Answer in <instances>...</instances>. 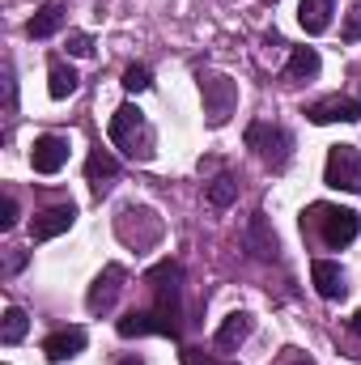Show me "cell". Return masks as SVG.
I'll return each instance as SVG.
<instances>
[{
  "mask_svg": "<svg viewBox=\"0 0 361 365\" xmlns=\"http://www.w3.org/2000/svg\"><path fill=\"white\" fill-rule=\"evenodd\" d=\"M123 280H128V272H123L119 264H106L102 272L93 276L90 293H86L90 314H111V310H115V302H119V293H123Z\"/></svg>",
  "mask_w": 361,
  "mask_h": 365,
  "instance_id": "8",
  "label": "cell"
},
{
  "mask_svg": "<svg viewBox=\"0 0 361 365\" xmlns=\"http://www.w3.org/2000/svg\"><path fill=\"white\" fill-rule=\"evenodd\" d=\"M73 221H77V208H73V204H56V208H47V212H39V217L30 221V238H34V242L60 238V234L73 230Z\"/></svg>",
  "mask_w": 361,
  "mask_h": 365,
  "instance_id": "11",
  "label": "cell"
},
{
  "mask_svg": "<svg viewBox=\"0 0 361 365\" xmlns=\"http://www.w3.org/2000/svg\"><path fill=\"white\" fill-rule=\"evenodd\" d=\"M323 182L332 191H361V149L357 145H332L327 149Z\"/></svg>",
  "mask_w": 361,
  "mask_h": 365,
  "instance_id": "6",
  "label": "cell"
},
{
  "mask_svg": "<svg viewBox=\"0 0 361 365\" xmlns=\"http://www.w3.org/2000/svg\"><path fill=\"white\" fill-rule=\"evenodd\" d=\"M149 86H153V73H149L145 64H132V68L123 73V90L128 93H145Z\"/></svg>",
  "mask_w": 361,
  "mask_h": 365,
  "instance_id": "23",
  "label": "cell"
},
{
  "mask_svg": "<svg viewBox=\"0 0 361 365\" xmlns=\"http://www.w3.org/2000/svg\"><path fill=\"white\" fill-rule=\"evenodd\" d=\"M302 230L315 234L327 251H340V247H349L361 234V212L340 208V204H310L302 212Z\"/></svg>",
  "mask_w": 361,
  "mask_h": 365,
  "instance_id": "2",
  "label": "cell"
},
{
  "mask_svg": "<svg viewBox=\"0 0 361 365\" xmlns=\"http://www.w3.org/2000/svg\"><path fill=\"white\" fill-rule=\"evenodd\" d=\"M43 353H47V361H73V357H81L86 353V331L81 327H60V331H51L47 340H43Z\"/></svg>",
  "mask_w": 361,
  "mask_h": 365,
  "instance_id": "13",
  "label": "cell"
},
{
  "mask_svg": "<svg viewBox=\"0 0 361 365\" xmlns=\"http://www.w3.org/2000/svg\"><path fill=\"white\" fill-rule=\"evenodd\" d=\"M21 268H26V251H13V255H9V264H4V276L21 272Z\"/></svg>",
  "mask_w": 361,
  "mask_h": 365,
  "instance_id": "29",
  "label": "cell"
},
{
  "mask_svg": "<svg viewBox=\"0 0 361 365\" xmlns=\"http://www.w3.org/2000/svg\"><path fill=\"white\" fill-rule=\"evenodd\" d=\"M247 251H251L255 259H264V264L280 259V238H276V230L268 225V217H264V212H255V217H251V225H247Z\"/></svg>",
  "mask_w": 361,
  "mask_h": 365,
  "instance_id": "12",
  "label": "cell"
},
{
  "mask_svg": "<svg viewBox=\"0 0 361 365\" xmlns=\"http://www.w3.org/2000/svg\"><path fill=\"white\" fill-rule=\"evenodd\" d=\"M251 327H255V319H251L247 310H234V314H225V323L217 327V336H213V344H217L221 353H234L238 344H247V336H251Z\"/></svg>",
  "mask_w": 361,
  "mask_h": 365,
  "instance_id": "15",
  "label": "cell"
},
{
  "mask_svg": "<svg viewBox=\"0 0 361 365\" xmlns=\"http://www.w3.org/2000/svg\"><path fill=\"white\" fill-rule=\"evenodd\" d=\"M179 280H183V268L175 259H162L153 272L145 276V284H149V293H153V306L149 310H128L119 323H115V331L123 336V340H132V336H171V340H179L183 331V310H179Z\"/></svg>",
  "mask_w": 361,
  "mask_h": 365,
  "instance_id": "1",
  "label": "cell"
},
{
  "mask_svg": "<svg viewBox=\"0 0 361 365\" xmlns=\"http://www.w3.org/2000/svg\"><path fill=\"white\" fill-rule=\"evenodd\" d=\"M183 365H225V361H217V357L204 353V349H183Z\"/></svg>",
  "mask_w": 361,
  "mask_h": 365,
  "instance_id": "28",
  "label": "cell"
},
{
  "mask_svg": "<svg viewBox=\"0 0 361 365\" xmlns=\"http://www.w3.org/2000/svg\"><path fill=\"white\" fill-rule=\"evenodd\" d=\"M30 166L34 175H60L68 166V136H34V149H30Z\"/></svg>",
  "mask_w": 361,
  "mask_h": 365,
  "instance_id": "9",
  "label": "cell"
},
{
  "mask_svg": "<svg viewBox=\"0 0 361 365\" xmlns=\"http://www.w3.org/2000/svg\"><path fill=\"white\" fill-rule=\"evenodd\" d=\"M119 365H145V361H141V357H123Z\"/></svg>",
  "mask_w": 361,
  "mask_h": 365,
  "instance_id": "31",
  "label": "cell"
},
{
  "mask_svg": "<svg viewBox=\"0 0 361 365\" xmlns=\"http://www.w3.org/2000/svg\"><path fill=\"white\" fill-rule=\"evenodd\" d=\"M310 280H315V293H319L323 302H340V297L349 293V284H345V268L332 264V259H315V264H310Z\"/></svg>",
  "mask_w": 361,
  "mask_h": 365,
  "instance_id": "14",
  "label": "cell"
},
{
  "mask_svg": "<svg viewBox=\"0 0 361 365\" xmlns=\"http://www.w3.org/2000/svg\"><path fill=\"white\" fill-rule=\"evenodd\" d=\"M68 56H81V60L93 56V38H90V34H81V30H77V34H68Z\"/></svg>",
  "mask_w": 361,
  "mask_h": 365,
  "instance_id": "24",
  "label": "cell"
},
{
  "mask_svg": "<svg viewBox=\"0 0 361 365\" xmlns=\"http://www.w3.org/2000/svg\"><path fill=\"white\" fill-rule=\"evenodd\" d=\"M306 119H310V123H357L361 102L357 98H345V93H332V98L310 102V106H306Z\"/></svg>",
  "mask_w": 361,
  "mask_h": 365,
  "instance_id": "10",
  "label": "cell"
},
{
  "mask_svg": "<svg viewBox=\"0 0 361 365\" xmlns=\"http://www.w3.org/2000/svg\"><path fill=\"white\" fill-rule=\"evenodd\" d=\"M319 51L315 47H293V56H289V64H285V81H310V77H319Z\"/></svg>",
  "mask_w": 361,
  "mask_h": 365,
  "instance_id": "20",
  "label": "cell"
},
{
  "mask_svg": "<svg viewBox=\"0 0 361 365\" xmlns=\"http://www.w3.org/2000/svg\"><path fill=\"white\" fill-rule=\"evenodd\" d=\"M195 86H200V102H204L208 128H225L230 115L238 110V86H234L225 73H213V68L195 73Z\"/></svg>",
  "mask_w": 361,
  "mask_h": 365,
  "instance_id": "4",
  "label": "cell"
},
{
  "mask_svg": "<svg viewBox=\"0 0 361 365\" xmlns=\"http://www.w3.org/2000/svg\"><path fill=\"white\" fill-rule=\"evenodd\" d=\"M361 38V4L349 9V21H345V43H357Z\"/></svg>",
  "mask_w": 361,
  "mask_h": 365,
  "instance_id": "27",
  "label": "cell"
},
{
  "mask_svg": "<svg viewBox=\"0 0 361 365\" xmlns=\"http://www.w3.org/2000/svg\"><path fill=\"white\" fill-rule=\"evenodd\" d=\"M77 86H81V77H77L60 56H51V64H47V93H51L56 102H64V98L77 93Z\"/></svg>",
  "mask_w": 361,
  "mask_h": 365,
  "instance_id": "18",
  "label": "cell"
},
{
  "mask_svg": "<svg viewBox=\"0 0 361 365\" xmlns=\"http://www.w3.org/2000/svg\"><path fill=\"white\" fill-rule=\"evenodd\" d=\"M332 13H336V0H302L298 4V21L306 34H323L332 26Z\"/></svg>",
  "mask_w": 361,
  "mask_h": 365,
  "instance_id": "17",
  "label": "cell"
},
{
  "mask_svg": "<svg viewBox=\"0 0 361 365\" xmlns=\"http://www.w3.org/2000/svg\"><path fill=\"white\" fill-rule=\"evenodd\" d=\"M234 200H238V179H234L230 170H221L217 179L208 182V204H213V208H230Z\"/></svg>",
  "mask_w": 361,
  "mask_h": 365,
  "instance_id": "22",
  "label": "cell"
},
{
  "mask_svg": "<svg viewBox=\"0 0 361 365\" xmlns=\"http://www.w3.org/2000/svg\"><path fill=\"white\" fill-rule=\"evenodd\" d=\"M13 225H17V200H13V195H4V204H0V230L9 234Z\"/></svg>",
  "mask_w": 361,
  "mask_h": 365,
  "instance_id": "26",
  "label": "cell"
},
{
  "mask_svg": "<svg viewBox=\"0 0 361 365\" xmlns=\"http://www.w3.org/2000/svg\"><path fill=\"white\" fill-rule=\"evenodd\" d=\"M86 179H90V187H93V195H102L111 182L119 179V162L106 153V149H93L90 153V162H86Z\"/></svg>",
  "mask_w": 361,
  "mask_h": 365,
  "instance_id": "16",
  "label": "cell"
},
{
  "mask_svg": "<svg viewBox=\"0 0 361 365\" xmlns=\"http://www.w3.org/2000/svg\"><path fill=\"white\" fill-rule=\"evenodd\" d=\"M106 136H111V145H115V149H123L132 162H153V145H158V136H153L149 119H145L132 102H123V106L111 115Z\"/></svg>",
  "mask_w": 361,
  "mask_h": 365,
  "instance_id": "3",
  "label": "cell"
},
{
  "mask_svg": "<svg viewBox=\"0 0 361 365\" xmlns=\"http://www.w3.org/2000/svg\"><path fill=\"white\" fill-rule=\"evenodd\" d=\"M64 13H68L64 4H56V0H47V4H43V9H39L34 17H30V26H26V34H30V38H51V34H56V30L64 26Z\"/></svg>",
  "mask_w": 361,
  "mask_h": 365,
  "instance_id": "19",
  "label": "cell"
},
{
  "mask_svg": "<svg viewBox=\"0 0 361 365\" xmlns=\"http://www.w3.org/2000/svg\"><path fill=\"white\" fill-rule=\"evenodd\" d=\"M26 327H30L26 310H21V306H9V310H4V319H0V340L13 349V344H21V340H26Z\"/></svg>",
  "mask_w": 361,
  "mask_h": 365,
  "instance_id": "21",
  "label": "cell"
},
{
  "mask_svg": "<svg viewBox=\"0 0 361 365\" xmlns=\"http://www.w3.org/2000/svg\"><path fill=\"white\" fill-rule=\"evenodd\" d=\"M272 365H315V357H310V353H302V349H280Z\"/></svg>",
  "mask_w": 361,
  "mask_h": 365,
  "instance_id": "25",
  "label": "cell"
},
{
  "mask_svg": "<svg viewBox=\"0 0 361 365\" xmlns=\"http://www.w3.org/2000/svg\"><path fill=\"white\" fill-rule=\"evenodd\" d=\"M115 230H119V238H123L128 247L145 251V247H153V242L162 238V217H158L153 208H123Z\"/></svg>",
  "mask_w": 361,
  "mask_h": 365,
  "instance_id": "7",
  "label": "cell"
},
{
  "mask_svg": "<svg viewBox=\"0 0 361 365\" xmlns=\"http://www.w3.org/2000/svg\"><path fill=\"white\" fill-rule=\"evenodd\" d=\"M349 331H353V336H361V310L353 314V319H349Z\"/></svg>",
  "mask_w": 361,
  "mask_h": 365,
  "instance_id": "30",
  "label": "cell"
},
{
  "mask_svg": "<svg viewBox=\"0 0 361 365\" xmlns=\"http://www.w3.org/2000/svg\"><path fill=\"white\" fill-rule=\"evenodd\" d=\"M247 149H255V158L268 162L272 170H285V166H289L293 136H289L280 123H251V128H247Z\"/></svg>",
  "mask_w": 361,
  "mask_h": 365,
  "instance_id": "5",
  "label": "cell"
}]
</instances>
